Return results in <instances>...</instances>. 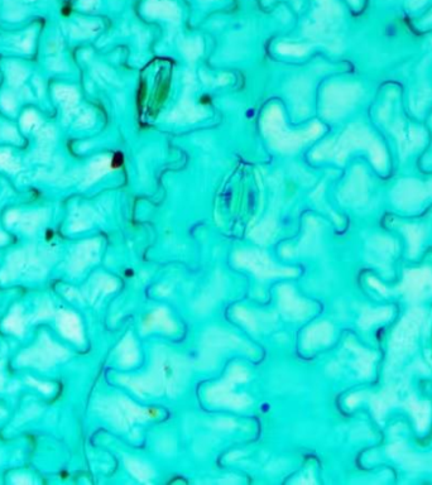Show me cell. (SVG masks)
Instances as JSON below:
<instances>
[{"label": "cell", "mask_w": 432, "mask_h": 485, "mask_svg": "<svg viewBox=\"0 0 432 485\" xmlns=\"http://www.w3.org/2000/svg\"><path fill=\"white\" fill-rule=\"evenodd\" d=\"M189 376L188 364L177 354L158 348L154 351L151 370L140 376L124 379V383L139 396H162L179 393L187 385Z\"/></svg>", "instance_id": "cell-1"}, {"label": "cell", "mask_w": 432, "mask_h": 485, "mask_svg": "<svg viewBox=\"0 0 432 485\" xmlns=\"http://www.w3.org/2000/svg\"><path fill=\"white\" fill-rule=\"evenodd\" d=\"M248 378L249 373L247 369L239 364H235L231 366L224 380L207 389L206 399L215 406H224L234 409H242L250 406L252 399L249 397L234 391L236 384L248 380Z\"/></svg>", "instance_id": "cell-2"}, {"label": "cell", "mask_w": 432, "mask_h": 485, "mask_svg": "<svg viewBox=\"0 0 432 485\" xmlns=\"http://www.w3.org/2000/svg\"><path fill=\"white\" fill-rule=\"evenodd\" d=\"M229 349H244L248 350L247 344L243 343L239 337L234 336L230 332L214 328L205 333L204 343H202L201 359L200 364L202 368H210L217 363V359L222 355L225 350Z\"/></svg>", "instance_id": "cell-3"}, {"label": "cell", "mask_w": 432, "mask_h": 485, "mask_svg": "<svg viewBox=\"0 0 432 485\" xmlns=\"http://www.w3.org/2000/svg\"><path fill=\"white\" fill-rule=\"evenodd\" d=\"M236 264L252 270L255 277L259 279L275 277H293L297 274V270L291 269V268L277 267L265 255L258 254V253L237 254Z\"/></svg>", "instance_id": "cell-4"}, {"label": "cell", "mask_w": 432, "mask_h": 485, "mask_svg": "<svg viewBox=\"0 0 432 485\" xmlns=\"http://www.w3.org/2000/svg\"><path fill=\"white\" fill-rule=\"evenodd\" d=\"M279 295V307L285 318L290 320H302L308 312L306 302H303L290 285H282L278 290Z\"/></svg>", "instance_id": "cell-5"}, {"label": "cell", "mask_w": 432, "mask_h": 485, "mask_svg": "<svg viewBox=\"0 0 432 485\" xmlns=\"http://www.w3.org/2000/svg\"><path fill=\"white\" fill-rule=\"evenodd\" d=\"M143 332H153V331H162L166 333H173L177 330V326L174 321L169 316L168 311L166 308L161 307L157 308L156 311L151 313L148 317L144 320Z\"/></svg>", "instance_id": "cell-6"}, {"label": "cell", "mask_w": 432, "mask_h": 485, "mask_svg": "<svg viewBox=\"0 0 432 485\" xmlns=\"http://www.w3.org/2000/svg\"><path fill=\"white\" fill-rule=\"evenodd\" d=\"M120 358L121 364L125 366H131L138 361L139 354L138 348H136V341L134 340V337L131 335H128V337L121 344Z\"/></svg>", "instance_id": "cell-7"}, {"label": "cell", "mask_w": 432, "mask_h": 485, "mask_svg": "<svg viewBox=\"0 0 432 485\" xmlns=\"http://www.w3.org/2000/svg\"><path fill=\"white\" fill-rule=\"evenodd\" d=\"M125 464L126 467L129 469V471H130V474L133 475L134 477H136L139 481L148 482L149 479L153 476V470L147 464L139 461V460L130 457V459H126Z\"/></svg>", "instance_id": "cell-8"}, {"label": "cell", "mask_w": 432, "mask_h": 485, "mask_svg": "<svg viewBox=\"0 0 432 485\" xmlns=\"http://www.w3.org/2000/svg\"><path fill=\"white\" fill-rule=\"evenodd\" d=\"M235 317L237 318L239 321H242L245 326H247L249 330L252 331H258L260 327V323L258 321L257 316L254 315L250 311L245 310V308H235Z\"/></svg>", "instance_id": "cell-9"}]
</instances>
